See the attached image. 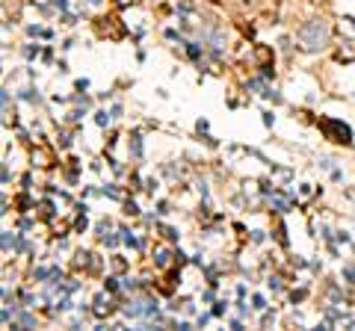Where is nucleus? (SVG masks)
Masks as SVG:
<instances>
[{
    "instance_id": "f03ea898",
    "label": "nucleus",
    "mask_w": 355,
    "mask_h": 331,
    "mask_svg": "<svg viewBox=\"0 0 355 331\" xmlns=\"http://www.w3.org/2000/svg\"><path fill=\"white\" fill-rule=\"evenodd\" d=\"M320 127H323V134L331 139V142H340V145H352V130L349 125H343L338 118H323L320 121Z\"/></svg>"
},
{
    "instance_id": "7ed1b4c3",
    "label": "nucleus",
    "mask_w": 355,
    "mask_h": 331,
    "mask_svg": "<svg viewBox=\"0 0 355 331\" xmlns=\"http://www.w3.org/2000/svg\"><path fill=\"white\" fill-rule=\"evenodd\" d=\"M89 3H92V6H98V3H101V0H89Z\"/></svg>"
},
{
    "instance_id": "f257e3e1",
    "label": "nucleus",
    "mask_w": 355,
    "mask_h": 331,
    "mask_svg": "<svg viewBox=\"0 0 355 331\" xmlns=\"http://www.w3.org/2000/svg\"><path fill=\"white\" fill-rule=\"evenodd\" d=\"M329 36H331L329 21L326 18H311V21H305V24L299 27L296 42H299V48H302L305 53H317V51H323L329 45Z\"/></svg>"
},
{
    "instance_id": "20e7f679",
    "label": "nucleus",
    "mask_w": 355,
    "mask_h": 331,
    "mask_svg": "<svg viewBox=\"0 0 355 331\" xmlns=\"http://www.w3.org/2000/svg\"><path fill=\"white\" fill-rule=\"evenodd\" d=\"M246 3H258V0H246Z\"/></svg>"
}]
</instances>
